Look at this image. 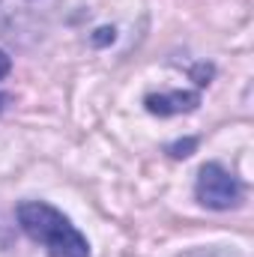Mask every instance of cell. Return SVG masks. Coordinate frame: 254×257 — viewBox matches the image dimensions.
<instances>
[{"mask_svg": "<svg viewBox=\"0 0 254 257\" xmlns=\"http://www.w3.org/2000/svg\"><path fill=\"white\" fill-rule=\"evenodd\" d=\"M21 230L39 242L48 257H90L87 236L66 218L60 209H54L45 200H24L15 209Z\"/></svg>", "mask_w": 254, "mask_h": 257, "instance_id": "1", "label": "cell"}, {"mask_svg": "<svg viewBox=\"0 0 254 257\" xmlns=\"http://www.w3.org/2000/svg\"><path fill=\"white\" fill-rule=\"evenodd\" d=\"M194 194L206 209H230L245 197V186L236 174H230L218 162H209L197 171Z\"/></svg>", "mask_w": 254, "mask_h": 257, "instance_id": "2", "label": "cell"}, {"mask_svg": "<svg viewBox=\"0 0 254 257\" xmlns=\"http://www.w3.org/2000/svg\"><path fill=\"white\" fill-rule=\"evenodd\" d=\"M48 15H51V0H0V33L12 39L36 33L42 30Z\"/></svg>", "mask_w": 254, "mask_h": 257, "instance_id": "3", "label": "cell"}, {"mask_svg": "<svg viewBox=\"0 0 254 257\" xmlns=\"http://www.w3.org/2000/svg\"><path fill=\"white\" fill-rule=\"evenodd\" d=\"M200 96L197 93H183V90H174V93H159V96H147V111L150 114H159V117H171V114H183L197 108Z\"/></svg>", "mask_w": 254, "mask_h": 257, "instance_id": "4", "label": "cell"}, {"mask_svg": "<svg viewBox=\"0 0 254 257\" xmlns=\"http://www.w3.org/2000/svg\"><path fill=\"white\" fill-rule=\"evenodd\" d=\"M9 69H12V60L6 57V51H0V81L9 75ZM3 102H6V96H3V90H0V111H3Z\"/></svg>", "mask_w": 254, "mask_h": 257, "instance_id": "5", "label": "cell"}]
</instances>
